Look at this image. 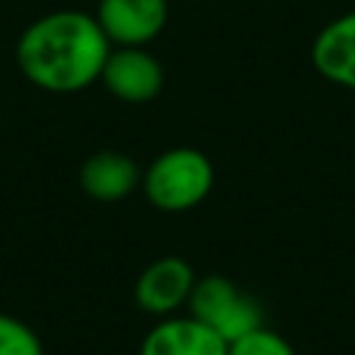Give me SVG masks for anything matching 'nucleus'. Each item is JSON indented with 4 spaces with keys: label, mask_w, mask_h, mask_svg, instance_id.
<instances>
[{
    "label": "nucleus",
    "mask_w": 355,
    "mask_h": 355,
    "mask_svg": "<svg viewBox=\"0 0 355 355\" xmlns=\"http://www.w3.org/2000/svg\"><path fill=\"white\" fill-rule=\"evenodd\" d=\"M111 42L94 14L58 8L36 17L17 39L14 58L28 83L47 94H78L100 80Z\"/></svg>",
    "instance_id": "nucleus-1"
},
{
    "label": "nucleus",
    "mask_w": 355,
    "mask_h": 355,
    "mask_svg": "<svg viewBox=\"0 0 355 355\" xmlns=\"http://www.w3.org/2000/svg\"><path fill=\"white\" fill-rule=\"evenodd\" d=\"M214 189V164L197 147H172L150 161L141 172L147 202L166 214L197 208Z\"/></svg>",
    "instance_id": "nucleus-2"
},
{
    "label": "nucleus",
    "mask_w": 355,
    "mask_h": 355,
    "mask_svg": "<svg viewBox=\"0 0 355 355\" xmlns=\"http://www.w3.org/2000/svg\"><path fill=\"white\" fill-rule=\"evenodd\" d=\"M186 308H189V313L194 319L208 324L227 344L263 324L261 302L252 294H247L241 286H236L230 277H225V275L197 277Z\"/></svg>",
    "instance_id": "nucleus-3"
},
{
    "label": "nucleus",
    "mask_w": 355,
    "mask_h": 355,
    "mask_svg": "<svg viewBox=\"0 0 355 355\" xmlns=\"http://www.w3.org/2000/svg\"><path fill=\"white\" fill-rule=\"evenodd\" d=\"M194 283L197 275L186 258L164 255L141 269L133 286V300L144 313L155 319H166L189 305Z\"/></svg>",
    "instance_id": "nucleus-4"
},
{
    "label": "nucleus",
    "mask_w": 355,
    "mask_h": 355,
    "mask_svg": "<svg viewBox=\"0 0 355 355\" xmlns=\"http://www.w3.org/2000/svg\"><path fill=\"white\" fill-rule=\"evenodd\" d=\"M100 80L111 97L141 105L161 94L164 67L147 47H111Z\"/></svg>",
    "instance_id": "nucleus-5"
},
{
    "label": "nucleus",
    "mask_w": 355,
    "mask_h": 355,
    "mask_svg": "<svg viewBox=\"0 0 355 355\" xmlns=\"http://www.w3.org/2000/svg\"><path fill=\"white\" fill-rule=\"evenodd\" d=\"M94 19L111 47H144L166 28L169 6L166 0H100Z\"/></svg>",
    "instance_id": "nucleus-6"
},
{
    "label": "nucleus",
    "mask_w": 355,
    "mask_h": 355,
    "mask_svg": "<svg viewBox=\"0 0 355 355\" xmlns=\"http://www.w3.org/2000/svg\"><path fill=\"white\" fill-rule=\"evenodd\" d=\"M139 355H227V341L191 313H175L144 333Z\"/></svg>",
    "instance_id": "nucleus-7"
},
{
    "label": "nucleus",
    "mask_w": 355,
    "mask_h": 355,
    "mask_svg": "<svg viewBox=\"0 0 355 355\" xmlns=\"http://www.w3.org/2000/svg\"><path fill=\"white\" fill-rule=\"evenodd\" d=\"M78 183L83 194L97 202H119L141 186V169L128 153L100 150L80 164Z\"/></svg>",
    "instance_id": "nucleus-8"
},
{
    "label": "nucleus",
    "mask_w": 355,
    "mask_h": 355,
    "mask_svg": "<svg viewBox=\"0 0 355 355\" xmlns=\"http://www.w3.org/2000/svg\"><path fill=\"white\" fill-rule=\"evenodd\" d=\"M311 61L324 80L355 92V11L330 19L316 33Z\"/></svg>",
    "instance_id": "nucleus-9"
},
{
    "label": "nucleus",
    "mask_w": 355,
    "mask_h": 355,
    "mask_svg": "<svg viewBox=\"0 0 355 355\" xmlns=\"http://www.w3.org/2000/svg\"><path fill=\"white\" fill-rule=\"evenodd\" d=\"M0 355H44V344L28 322L0 311Z\"/></svg>",
    "instance_id": "nucleus-10"
},
{
    "label": "nucleus",
    "mask_w": 355,
    "mask_h": 355,
    "mask_svg": "<svg viewBox=\"0 0 355 355\" xmlns=\"http://www.w3.org/2000/svg\"><path fill=\"white\" fill-rule=\"evenodd\" d=\"M227 355H297L288 338L269 330L266 324L244 333L241 338L227 344Z\"/></svg>",
    "instance_id": "nucleus-11"
}]
</instances>
